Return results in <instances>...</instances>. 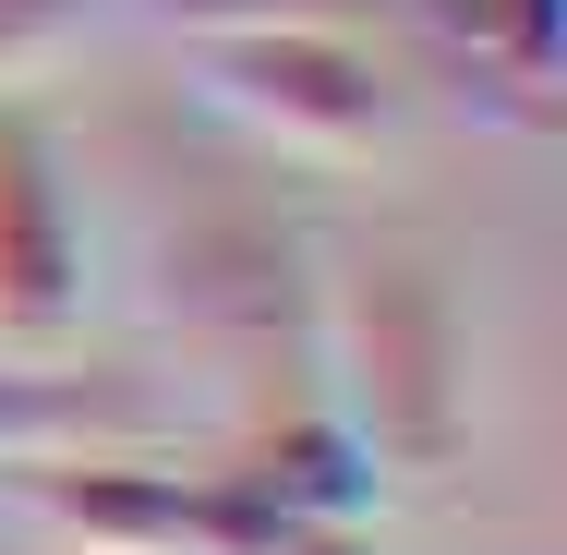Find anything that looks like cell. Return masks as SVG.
I'll list each match as a JSON object with an SVG mask.
<instances>
[{"instance_id": "9", "label": "cell", "mask_w": 567, "mask_h": 555, "mask_svg": "<svg viewBox=\"0 0 567 555\" xmlns=\"http://www.w3.org/2000/svg\"><path fill=\"white\" fill-rule=\"evenodd\" d=\"M157 37L206 49V37H266V24H350L362 0H133Z\"/></svg>"}, {"instance_id": "10", "label": "cell", "mask_w": 567, "mask_h": 555, "mask_svg": "<svg viewBox=\"0 0 567 555\" xmlns=\"http://www.w3.org/2000/svg\"><path fill=\"white\" fill-rule=\"evenodd\" d=\"M85 12L97 0H0V97H24L37 73H61L73 37H85Z\"/></svg>"}, {"instance_id": "6", "label": "cell", "mask_w": 567, "mask_h": 555, "mask_svg": "<svg viewBox=\"0 0 567 555\" xmlns=\"http://www.w3.org/2000/svg\"><path fill=\"white\" fill-rule=\"evenodd\" d=\"M157 278H169V327H206V338H278V327L315 315L302 254H290L266 218H206V229H182V241L157 254Z\"/></svg>"}, {"instance_id": "5", "label": "cell", "mask_w": 567, "mask_h": 555, "mask_svg": "<svg viewBox=\"0 0 567 555\" xmlns=\"http://www.w3.org/2000/svg\"><path fill=\"white\" fill-rule=\"evenodd\" d=\"M423 37L447 61L458 110H483L495 133L567 121V0H423Z\"/></svg>"}, {"instance_id": "4", "label": "cell", "mask_w": 567, "mask_h": 555, "mask_svg": "<svg viewBox=\"0 0 567 555\" xmlns=\"http://www.w3.org/2000/svg\"><path fill=\"white\" fill-rule=\"evenodd\" d=\"M85 327V206L37 97H0V350L49 362Z\"/></svg>"}, {"instance_id": "8", "label": "cell", "mask_w": 567, "mask_h": 555, "mask_svg": "<svg viewBox=\"0 0 567 555\" xmlns=\"http://www.w3.org/2000/svg\"><path fill=\"white\" fill-rule=\"evenodd\" d=\"M157 399L133 374H61V362H0V471L12 459H73V446H145Z\"/></svg>"}, {"instance_id": "2", "label": "cell", "mask_w": 567, "mask_h": 555, "mask_svg": "<svg viewBox=\"0 0 567 555\" xmlns=\"http://www.w3.org/2000/svg\"><path fill=\"white\" fill-rule=\"evenodd\" d=\"M194 110L229 121L266 157L362 169L399 133V85L350 24H266V37H206L194 49Z\"/></svg>"}, {"instance_id": "3", "label": "cell", "mask_w": 567, "mask_h": 555, "mask_svg": "<svg viewBox=\"0 0 567 555\" xmlns=\"http://www.w3.org/2000/svg\"><path fill=\"white\" fill-rule=\"evenodd\" d=\"M12 520L73 555H266L278 544V520L229 471H182V459H145V446L12 459Z\"/></svg>"}, {"instance_id": "11", "label": "cell", "mask_w": 567, "mask_h": 555, "mask_svg": "<svg viewBox=\"0 0 567 555\" xmlns=\"http://www.w3.org/2000/svg\"><path fill=\"white\" fill-rule=\"evenodd\" d=\"M266 555H362V532H278Z\"/></svg>"}, {"instance_id": "7", "label": "cell", "mask_w": 567, "mask_h": 555, "mask_svg": "<svg viewBox=\"0 0 567 555\" xmlns=\"http://www.w3.org/2000/svg\"><path fill=\"white\" fill-rule=\"evenodd\" d=\"M218 471L254 495V507H266V520H278V532H362V520H374V495H386V471H374V459H362L327 411L254 423Z\"/></svg>"}, {"instance_id": "12", "label": "cell", "mask_w": 567, "mask_h": 555, "mask_svg": "<svg viewBox=\"0 0 567 555\" xmlns=\"http://www.w3.org/2000/svg\"><path fill=\"white\" fill-rule=\"evenodd\" d=\"M37 555H73V544H37Z\"/></svg>"}, {"instance_id": "1", "label": "cell", "mask_w": 567, "mask_h": 555, "mask_svg": "<svg viewBox=\"0 0 567 555\" xmlns=\"http://www.w3.org/2000/svg\"><path fill=\"white\" fill-rule=\"evenodd\" d=\"M315 411L339 423L386 483H435L471 435V350L458 302L423 254H339L315 278Z\"/></svg>"}]
</instances>
